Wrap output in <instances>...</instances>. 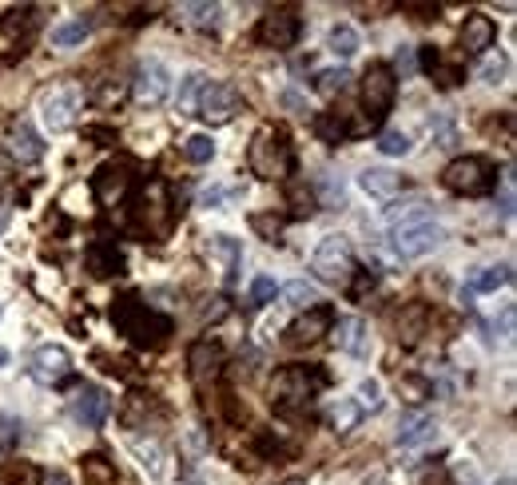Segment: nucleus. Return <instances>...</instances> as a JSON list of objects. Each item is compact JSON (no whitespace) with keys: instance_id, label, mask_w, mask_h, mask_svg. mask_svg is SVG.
I'll return each mask as SVG.
<instances>
[{"instance_id":"1","label":"nucleus","mask_w":517,"mask_h":485,"mask_svg":"<svg viewBox=\"0 0 517 485\" xmlns=\"http://www.w3.org/2000/svg\"><path fill=\"white\" fill-rule=\"evenodd\" d=\"M112 322L128 343L143 346V351H159V346H167V338H172V330H175L172 319L159 314L156 306L140 303V295H120V299L112 303Z\"/></svg>"},{"instance_id":"2","label":"nucleus","mask_w":517,"mask_h":485,"mask_svg":"<svg viewBox=\"0 0 517 485\" xmlns=\"http://www.w3.org/2000/svg\"><path fill=\"white\" fill-rule=\"evenodd\" d=\"M442 239H446V231L434 219L430 203H410L406 211L390 215V247L402 259H422V255H430Z\"/></svg>"},{"instance_id":"3","label":"nucleus","mask_w":517,"mask_h":485,"mask_svg":"<svg viewBox=\"0 0 517 485\" xmlns=\"http://www.w3.org/2000/svg\"><path fill=\"white\" fill-rule=\"evenodd\" d=\"M247 167H251V175H259V180H267V183L291 180V172H295V143H291V135H287V127L263 124L259 132L251 135Z\"/></svg>"},{"instance_id":"4","label":"nucleus","mask_w":517,"mask_h":485,"mask_svg":"<svg viewBox=\"0 0 517 485\" xmlns=\"http://www.w3.org/2000/svg\"><path fill=\"white\" fill-rule=\"evenodd\" d=\"M327 386V370L319 366H283L271 382V402L279 414H299L315 402V394Z\"/></svg>"},{"instance_id":"5","label":"nucleus","mask_w":517,"mask_h":485,"mask_svg":"<svg viewBox=\"0 0 517 485\" xmlns=\"http://www.w3.org/2000/svg\"><path fill=\"white\" fill-rule=\"evenodd\" d=\"M446 191L465 195V199H478V195H489L497 183V172L486 156H457L454 164H446L442 172Z\"/></svg>"},{"instance_id":"6","label":"nucleus","mask_w":517,"mask_h":485,"mask_svg":"<svg viewBox=\"0 0 517 485\" xmlns=\"http://www.w3.org/2000/svg\"><path fill=\"white\" fill-rule=\"evenodd\" d=\"M175 215H180V207H175V199H172V191H167V183H164V180H151L148 187H143V195H140V207H135V223H140L148 235L164 239V235L172 231Z\"/></svg>"},{"instance_id":"7","label":"nucleus","mask_w":517,"mask_h":485,"mask_svg":"<svg viewBox=\"0 0 517 485\" xmlns=\"http://www.w3.org/2000/svg\"><path fill=\"white\" fill-rule=\"evenodd\" d=\"M243 108H247L243 104V92L235 88L231 80H207L199 92V104H195V116L211 127H223V124H231Z\"/></svg>"},{"instance_id":"8","label":"nucleus","mask_w":517,"mask_h":485,"mask_svg":"<svg viewBox=\"0 0 517 485\" xmlns=\"http://www.w3.org/2000/svg\"><path fill=\"white\" fill-rule=\"evenodd\" d=\"M80 108H84V88L80 84H56L53 92L40 96V120L53 135L72 132L76 120H80Z\"/></svg>"},{"instance_id":"9","label":"nucleus","mask_w":517,"mask_h":485,"mask_svg":"<svg viewBox=\"0 0 517 485\" xmlns=\"http://www.w3.org/2000/svg\"><path fill=\"white\" fill-rule=\"evenodd\" d=\"M311 271H315L323 283H346L354 275V247L346 235H327L319 239L315 255H311Z\"/></svg>"},{"instance_id":"10","label":"nucleus","mask_w":517,"mask_h":485,"mask_svg":"<svg viewBox=\"0 0 517 485\" xmlns=\"http://www.w3.org/2000/svg\"><path fill=\"white\" fill-rule=\"evenodd\" d=\"M394 96H398V76L390 64H370L367 72H362V108H367L370 124H378L383 116L394 108Z\"/></svg>"},{"instance_id":"11","label":"nucleus","mask_w":517,"mask_h":485,"mask_svg":"<svg viewBox=\"0 0 517 485\" xmlns=\"http://www.w3.org/2000/svg\"><path fill=\"white\" fill-rule=\"evenodd\" d=\"M299 36H303V20H299L295 8H271V12L255 24V44L271 48V53H287V48H295Z\"/></svg>"},{"instance_id":"12","label":"nucleus","mask_w":517,"mask_h":485,"mask_svg":"<svg viewBox=\"0 0 517 485\" xmlns=\"http://www.w3.org/2000/svg\"><path fill=\"white\" fill-rule=\"evenodd\" d=\"M68 414H72L84 430H100V425L108 422V414H112V398H108V390L96 386V382H80V386L72 390V398H68Z\"/></svg>"},{"instance_id":"13","label":"nucleus","mask_w":517,"mask_h":485,"mask_svg":"<svg viewBox=\"0 0 517 485\" xmlns=\"http://www.w3.org/2000/svg\"><path fill=\"white\" fill-rule=\"evenodd\" d=\"M227 370V351L215 343V338H199V343H191L188 351V374L195 386H215L219 378H223Z\"/></svg>"},{"instance_id":"14","label":"nucleus","mask_w":517,"mask_h":485,"mask_svg":"<svg viewBox=\"0 0 517 485\" xmlns=\"http://www.w3.org/2000/svg\"><path fill=\"white\" fill-rule=\"evenodd\" d=\"M132 96H135V104H143V108H159V104H164V100L172 96V72H167V64L148 61V64L135 68Z\"/></svg>"},{"instance_id":"15","label":"nucleus","mask_w":517,"mask_h":485,"mask_svg":"<svg viewBox=\"0 0 517 485\" xmlns=\"http://www.w3.org/2000/svg\"><path fill=\"white\" fill-rule=\"evenodd\" d=\"M135 167L128 159H120V164H104L96 175H92V195H96L100 207H116V203H124V195L132 191L135 183Z\"/></svg>"},{"instance_id":"16","label":"nucleus","mask_w":517,"mask_h":485,"mask_svg":"<svg viewBox=\"0 0 517 485\" xmlns=\"http://www.w3.org/2000/svg\"><path fill=\"white\" fill-rule=\"evenodd\" d=\"M330 327H335V311H330L327 303L307 306V311H303L299 319L287 327V346H315V343H323V338L330 335Z\"/></svg>"},{"instance_id":"17","label":"nucleus","mask_w":517,"mask_h":485,"mask_svg":"<svg viewBox=\"0 0 517 485\" xmlns=\"http://www.w3.org/2000/svg\"><path fill=\"white\" fill-rule=\"evenodd\" d=\"M28 374L36 386H61L68 374H72V354H68L61 343L36 346V354H32V362H28Z\"/></svg>"},{"instance_id":"18","label":"nucleus","mask_w":517,"mask_h":485,"mask_svg":"<svg viewBox=\"0 0 517 485\" xmlns=\"http://www.w3.org/2000/svg\"><path fill=\"white\" fill-rule=\"evenodd\" d=\"M330 338H335V346L343 354H351V359H367L370 354V327L359 319V314L338 319L335 327H330Z\"/></svg>"},{"instance_id":"19","label":"nucleus","mask_w":517,"mask_h":485,"mask_svg":"<svg viewBox=\"0 0 517 485\" xmlns=\"http://www.w3.org/2000/svg\"><path fill=\"white\" fill-rule=\"evenodd\" d=\"M84 271H88L92 279H116V275H124L120 247L108 243V239L88 243V247H84Z\"/></svg>"},{"instance_id":"20","label":"nucleus","mask_w":517,"mask_h":485,"mask_svg":"<svg viewBox=\"0 0 517 485\" xmlns=\"http://www.w3.org/2000/svg\"><path fill=\"white\" fill-rule=\"evenodd\" d=\"M8 156H12V164H40L44 159V140L28 120H16L8 127Z\"/></svg>"},{"instance_id":"21","label":"nucleus","mask_w":517,"mask_h":485,"mask_svg":"<svg viewBox=\"0 0 517 485\" xmlns=\"http://www.w3.org/2000/svg\"><path fill=\"white\" fill-rule=\"evenodd\" d=\"M497 44V24L486 12H470L462 24V53L465 56H481Z\"/></svg>"},{"instance_id":"22","label":"nucleus","mask_w":517,"mask_h":485,"mask_svg":"<svg viewBox=\"0 0 517 485\" xmlns=\"http://www.w3.org/2000/svg\"><path fill=\"white\" fill-rule=\"evenodd\" d=\"M359 187L370 195V199H378V203H394L398 195L406 191V180L394 172V167H367V172L359 175Z\"/></svg>"},{"instance_id":"23","label":"nucleus","mask_w":517,"mask_h":485,"mask_svg":"<svg viewBox=\"0 0 517 485\" xmlns=\"http://www.w3.org/2000/svg\"><path fill=\"white\" fill-rule=\"evenodd\" d=\"M207 255H211V263H219V271H223V283L235 287V279H239V267H243V247H239V239H231V235H211Z\"/></svg>"},{"instance_id":"24","label":"nucleus","mask_w":517,"mask_h":485,"mask_svg":"<svg viewBox=\"0 0 517 485\" xmlns=\"http://www.w3.org/2000/svg\"><path fill=\"white\" fill-rule=\"evenodd\" d=\"M434 430H438L434 414H426V410H410V414H402V422H398L394 441H398V446H422V441L434 438Z\"/></svg>"},{"instance_id":"25","label":"nucleus","mask_w":517,"mask_h":485,"mask_svg":"<svg viewBox=\"0 0 517 485\" xmlns=\"http://www.w3.org/2000/svg\"><path fill=\"white\" fill-rule=\"evenodd\" d=\"M422 335H430V306L426 303L402 306V314H398V338H402L406 346H418Z\"/></svg>"},{"instance_id":"26","label":"nucleus","mask_w":517,"mask_h":485,"mask_svg":"<svg viewBox=\"0 0 517 485\" xmlns=\"http://www.w3.org/2000/svg\"><path fill=\"white\" fill-rule=\"evenodd\" d=\"M36 28H40V8H32V4L8 8V12L0 16V32H4L8 40H28Z\"/></svg>"},{"instance_id":"27","label":"nucleus","mask_w":517,"mask_h":485,"mask_svg":"<svg viewBox=\"0 0 517 485\" xmlns=\"http://www.w3.org/2000/svg\"><path fill=\"white\" fill-rule=\"evenodd\" d=\"M311 127H315V135H319L323 143H330V148L346 143V140H351V132H354L351 120H346L343 112H319L315 120H311Z\"/></svg>"},{"instance_id":"28","label":"nucleus","mask_w":517,"mask_h":485,"mask_svg":"<svg viewBox=\"0 0 517 485\" xmlns=\"http://www.w3.org/2000/svg\"><path fill=\"white\" fill-rule=\"evenodd\" d=\"M148 414H159V402L151 394H140V390H135V394L124 398L120 422L128 425V430H143V425H148Z\"/></svg>"},{"instance_id":"29","label":"nucleus","mask_w":517,"mask_h":485,"mask_svg":"<svg viewBox=\"0 0 517 485\" xmlns=\"http://www.w3.org/2000/svg\"><path fill=\"white\" fill-rule=\"evenodd\" d=\"M510 283V267H473L470 279H465V287H470L473 295H494L497 287Z\"/></svg>"},{"instance_id":"30","label":"nucleus","mask_w":517,"mask_h":485,"mask_svg":"<svg viewBox=\"0 0 517 485\" xmlns=\"http://www.w3.org/2000/svg\"><path fill=\"white\" fill-rule=\"evenodd\" d=\"M398 394H402V402L422 406L434 398V382H430L426 374H398Z\"/></svg>"},{"instance_id":"31","label":"nucleus","mask_w":517,"mask_h":485,"mask_svg":"<svg viewBox=\"0 0 517 485\" xmlns=\"http://www.w3.org/2000/svg\"><path fill=\"white\" fill-rule=\"evenodd\" d=\"M346 84H351V72H346V68H323V72H315L311 88H315L323 100H335V96L346 92Z\"/></svg>"},{"instance_id":"32","label":"nucleus","mask_w":517,"mask_h":485,"mask_svg":"<svg viewBox=\"0 0 517 485\" xmlns=\"http://www.w3.org/2000/svg\"><path fill=\"white\" fill-rule=\"evenodd\" d=\"M88 32H92V24L84 20V16H76V20L56 24V28H53V44L56 48H80L84 40H88Z\"/></svg>"},{"instance_id":"33","label":"nucleus","mask_w":517,"mask_h":485,"mask_svg":"<svg viewBox=\"0 0 517 485\" xmlns=\"http://www.w3.org/2000/svg\"><path fill=\"white\" fill-rule=\"evenodd\" d=\"M203 84H207V76H203V72H188L180 80V96H175V108H180V116H195V104H199Z\"/></svg>"},{"instance_id":"34","label":"nucleus","mask_w":517,"mask_h":485,"mask_svg":"<svg viewBox=\"0 0 517 485\" xmlns=\"http://www.w3.org/2000/svg\"><path fill=\"white\" fill-rule=\"evenodd\" d=\"M283 227H287V215H275V211H255L251 215V231L267 243H283Z\"/></svg>"},{"instance_id":"35","label":"nucleus","mask_w":517,"mask_h":485,"mask_svg":"<svg viewBox=\"0 0 517 485\" xmlns=\"http://www.w3.org/2000/svg\"><path fill=\"white\" fill-rule=\"evenodd\" d=\"M327 48L335 56H343V61L359 53V32H354V24H335V28L327 32Z\"/></svg>"},{"instance_id":"36","label":"nucleus","mask_w":517,"mask_h":485,"mask_svg":"<svg viewBox=\"0 0 517 485\" xmlns=\"http://www.w3.org/2000/svg\"><path fill=\"white\" fill-rule=\"evenodd\" d=\"M279 291H283L287 306H299V311H307V306H315V303H319V287H315V283H307V279H295V283L279 287Z\"/></svg>"},{"instance_id":"37","label":"nucleus","mask_w":517,"mask_h":485,"mask_svg":"<svg viewBox=\"0 0 517 485\" xmlns=\"http://www.w3.org/2000/svg\"><path fill=\"white\" fill-rule=\"evenodd\" d=\"M354 406H359L362 414H378V410H383V382H378V378H362L359 390H354Z\"/></svg>"},{"instance_id":"38","label":"nucleus","mask_w":517,"mask_h":485,"mask_svg":"<svg viewBox=\"0 0 517 485\" xmlns=\"http://www.w3.org/2000/svg\"><path fill=\"white\" fill-rule=\"evenodd\" d=\"M287 207H291L295 219H303V215H311V211L319 207V195L311 191L307 183H291V187H287Z\"/></svg>"},{"instance_id":"39","label":"nucleus","mask_w":517,"mask_h":485,"mask_svg":"<svg viewBox=\"0 0 517 485\" xmlns=\"http://www.w3.org/2000/svg\"><path fill=\"white\" fill-rule=\"evenodd\" d=\"M359 422H362V410L354 406V398H338L335 410H330V425H335L338 433H351Z\"/></svg>"},{"instance_id":"40","label":"nucleus","mask_w":517,"mask_h":485,"mask_svg":"<svg viewBox=\"0 0 517 485\" xmlns=\"http://www.w3.org/2000/svg\"><path fill=\"white\" fill-rule=\"evenodd\" d=\"M132 449H135V457L143 462V470H148L151 478H159V473H164V449H159V441H143V438H135V441H132Z\"/></svg>"},{"instance_id":"41","label":"nucleus","mask_w":517,"mask_h":485,"mask_svg":"<svg viewBox=\"0 0 517 485\" xmlns=\"http://www.w3.org/2000/svg\"><path fill=\"white\" fill-rule=\"evenodd\" d=\"M183 156H188V164H211L215 159V140L211 135H188L183 140Z\"/></svg>"},{"instance_id":"42","label":"nucleus","mask_w":517,"mask_h":485,"mask_svg":"<svg viewBox=\"0 0 517 485\" xmlns=\"http://www.w3.org/2000/svg\"><path fill=\"white\" fill-rule=\"evenodd\" d=\"M410 148H414L410 135L398 132V127H390V132L378 135V151H383V156H390V159H394V156H410Z\"/></svg>"},{"instance_id":"43","label":"nucleus","mask_w":517,"mask_h":485,"mask_svg":"<svg viewBox=\"0 0 517 485\" xmlns=\"http://www.w3.org/2000/svg\"><path fill=\"white\" fill-rule=\"evenodd\" d=\"M375 287H378L375 271H359V267H354V275L346 279V295H351V303H362L370 291H375Z\"/></svg>"},{"instance_id":"44","label":"nucleus","mask_w":517,"mask_h":485,"mask_svg":"<svg viewBox=\"0 0 517 485\" xmlns=\"http://www.w3.org/2000/svg\"><path fill=\"white\" fill-rule=\"evenodd\" d=\"M180 12L188 16L191 24H199V28H215L219 16H223V8H219V4H183Z\"/></svg>"},{"instance_id":"45","label":"nucleus","mask_w":517,"mask_h":485,"mask_svg":"<svg viewBox=\"0 0 517 485\" xmlns=\"http://www.w3.org/2000/svg\"><path fill=\"white\" fill-rule=\"evenodd\" d=\"M92 100H96V108L112 112V108L124 100V80H100V88L92 92Z\"/></svg>"},{"instance_id":"46","label":"nucleus","mask_w":517,"mask_h":485,"mask_svg":"<svg viewBox=\"0 0 517 485\" xmlns=\"http://www.w3.org/2000/svg\"><path fill=\"white\" fill-rule=\"evenodd\" d=\"M275 295H279V283L271 275H255V283H251V306H267V303H275Z\"/></svg>"},{"instance_id":"47","label":"nucleus","mask_w":517,"mask_h":485,"mask_svg":"<svg viewBox=\"0 0 517 485\" xmlns=\"http://www.w3.org/2000/svg\"><path fill=\"white\" fill-rule=\"evenodd\" d=\"M505 72H510V61H505L502 53L486 56V64H481V80H486V84H502Z\"/></svg>"},{"instance_id":"48","label":"nucleus","mask_w":517,"mask_h":485,"mask_svg":"<svg viewBox=\"0 0 517 485\" xmlns=\"http://www.w3.org/2000/svg\"><path fill=\"white\" fill-rule=\"evenodd\" d=\"M20 438H24V422L0 414V441H20Z\"/></svg>"},{"instance_id":"49","label":"nucleus","mask_w":517,"mask_h":485,"mask_svg":"<svg viewBox=\"0 0 517 485\" xmlns=\"http://www.w3.org/2000/svg\"><path fill=\"white\" fill-rule=\"evenodd\" d=\"M231 195H235V187H207V191L199 195V203L203 207H219V203L231 199Z\"/></svg>"},{"instance_id":"50","label":"nucleus","mask_w":517,"mask_h":485,"mask_svg":"<svg viewBox=\"0 0 517 485\" xmlns=\"http://www.w3.org/2000/svg\"><path fill=\"white\" fill-rule=\"evenodd\" d=\"M402 12H410L414 20H438L442 8H438V4H414V0H410V4H402Z\"/></svg>"},{"instance_id":"51","label":"nucleus","mask_w":517,"mask_h":485,"mask_svg":"<svg viewBox=\"0 0 517 485\" xmlns=\"http://www.w3.org/2000/svg\"><path fill=\"white\" fill-rule=\"evenodd\" d=\"M84 135H88V140H96V148H112V143H116L112 127H84Z\"/></svg>"},{"instance_id":"52","label":"nucleus","mask_w":517,"mask_h":485,"mask_svg":"<svg viewBox=\"0 0 517 485\" xmlns=\"http://www.w3.org/2000/svg\"><path fill=\"white\" fill-rule=\"evenodd\" d=\"M40 485H72L64 470H40Z\"/></svg>"},{"instance_id":"53","label":"nucleus","mask_w":517,"mask_h":485,"mask_svg":"<svg viewBox=\"0 0 517 485\" xmlns=\"http://www.w3.org/2000/svg\"><path fill=\"white\" fill-rule=\"evenodd\" d=\"M502 211L513 215V172H505V191H502Z\"/></svg>"},{"instance_id":"54","label":"nucleus","mask_w":517,"mask_h":485,"mask_svg":"<svg viewBox=\"0 0 517 485\" xmlns=\"http://www.w3.org/2000/svg\"><path fill=\"white\" fill-rule=\"evenodd\" d=\"M12 172H16L12 156H8V151H4V148H0V183H8V180H12Z\"/></svg>"},{"instance_id":"55","label":"nucleus","mask_w":517,"mask_h":485,"mask_svg":"<svg viewBox=\"0 0 517 485\" xmlns=\"http://www.w3.org/2000/svg\"><path fill=\"white\" fill-rule=\"evenodd\" d=\"M362 485H386V473H370V478L362 481Z\"/></svg>"},{"instance_id":"56","label":"nucleus","mask_w":517,"mask_h":485,"mask_svg":"<svg viewBox=\"0 0 517 485\" xmlns=\"http://www.w3.org/2000/svg\"><path fill=\"white\" fill-rule=\"evenodd\" d=\"M8 359H12V354H8V346H0V370L8 366Z\"/></svg>"},{"instance_id":"57","label":"nucleus","mask_w":517,"mask_h":485,"mask_svg":"<svg viewBox=\"0 0 517 485\" xmlns=\"http://www.w3.org/2000/svg\"><path fill=\"white\" fill-rule=\"evenodd\" d=\"M283 485H307V481H299V478H291V481H283Z\"/></svg>"},{"instance_id":"58","label":"nucleus","mask_w":517,"mask_h":485,"mask_svg":"<svg viewBox=\"0 0 517 485\" xmlns=\"http://www.w3.org/2000/svg\"><path fill=\"white\" fill-rule=\"evenodd\" d=\"M502 485H513V478H502Z\"/></svg>"}]
</instances>
